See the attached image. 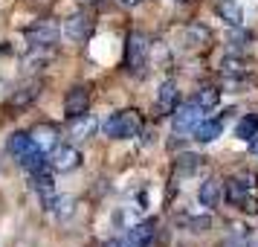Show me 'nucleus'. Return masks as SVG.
Masks as SVG:
<instances>
[{"instance_id": "obj_1", "label": "nucleus", "mask_w": 258, "mask_h": 247, "mask_svg": "<svg viewBox=\"0 0 258 247\" xmlns=\"http://www.w3.org/2000/svg\"><path fill=\"white\" fill-rule=\"evenodd\" d=\"M142 131V117L137 111H119L105 122V134L110 140H134Z\"/></svg>"}, {"instance_id": "obj_2", "label": "nucleus", "mask_w": 258, "mask_h": 247, "mask_svg": "<svg viewBox=\"0 0 258 247\" xmlns=\"http://www.w3.org/2000/svg\"><path fill=\"white\" fill-rule=\"evenodd\" d=\"M203 114H206V111L198 108L195 102H188V105H183V108H174V114H171V128H174V134H188V131H195Z\"/></svg>"}, {"instance_id": "obj_3", "label": "nucleus", "mask_w": 258, "mask_h": 247, "mask_svg": "<svg viewBox=\"0 0 258 247\" xmlns=\"http://www.w3.org/2000/svg\"><path fill=\"white\" fill-rule=\"evenodd\" d=\"M58 38H61V29L52 24V21H41V24L26 29V41H29L32 47H55Z\"/></svg>"}, {"instance_id": "obj_4", "label": "nucleus", "mask_w": 258, "mask_h": 247, "mask_svg": "<svg viewBox=\"0 0 258 247\" xmlns=\"http://www.w3.org/2000/svg\"><path fill=\"white\" fill-rule=\"evenodd\" d=\"M49 166L58 172H76L82 166V152L76 145H55L49 152Z\"/></svg>"}, {"instance_id": "obj_5", "label": "nucleus", "mask_w": 258, "mask_h": 247, "mask_svg": "<svg viewBox=\"0 0 258 247\" xmlns=\"http://www.w3.org/2000/svg\"><path fill=\"white\" fill-rule=\"evenodd\" d=\"M145 59H148V38L142 32H134L128 35V47H125V64L131 70H140L145 67Z\"/></svg>"}, {"instance_id": "obj_6", "label": "nucleus", "mask_w": 258, "mask_h": 247, "mask_svg": "<svg viewBox=\"0 0 258 247\" xmlns=\"http://www.w3.org/2000/svg\"><path fill=\"white\" fill-rule=\"evenodd\" d=\"M87 111H90V87L79 84V87L67 90V99H64V114L73 119V117H79V114H87Z\"/></svg>"}, {"instance_id": "obj_7", "label": "nucleus", "mask_w": 258, "mask_h": 247, "mask_svg": "<svg viewBox=\"0 0 258 247\" xmlns=\"http://www.w3.org/2000/svg\"><path fill=\"white\" fill-rule=\"evenodd\" d=\"M64 35L76 41V44H84V41H90L93 35V21L87 18V15H73L67 18V24H64Z\"/></svg>"}, {"instance_id": "obj_8", "label": "nucleus", "mask_w": 258, "mask_h": 247, "mask_svg": "<svg viewBox=\"0 0 258 247\" xmlns=\"http://www.w3.org/2000/svg\"><path fill=\"white\" fill-rule=\"evenodd\" d=\"M252 186H255V183H246V180H238V177L226 180V201L235 204V207L252 210V207H249V204H252Z\"/></svg>"}, {"instance_id": "obj_9", "label": "nucleus", "mask_w": 258, "mask_h": 247, "mask_svg": "<svg viewBox=\"0 0 258 247\" xmlns=\"http://www.w3.org/2000/svg\"><path fill=\"white\" fill-rule=\"evenodd\" d=\"M96 128H99V122H96L93 114H79V117H73L70 125H67L73 140H90L96 134Z\"/></svg>"}, {"instance_id": "obj_10", "label": "nucleus", "mask_w": 258, "mask_h": 247, "mask_svg": "<svg viewBox=\"0 0 258 247\" xmlns=\"http://www.w3.org/2000/svg\"><path fill=\"white\" fill-rule=\"evenodd\" d=\"M154 221H142L137 227H131V233L122 238V247H148L154 241Z\"/></svg>"}, {"instance_id": "obj_11", "label": "nucleus", "mask_w": 258, "mask_h": 247, "mask_svg": "<svg viewBox=\"0 0 258 247\" xmlns=\"http://www.w3.org/2000/svg\"><path fill=\"white\" fill-rule=\"evenodd\" d=\"M29 134H32L35 145L38 149H44V152H52V149L58 145V128H55L52 122H41V125H35Z\"/></svg>"}, {"instance_id": "obj_12", "label": "nucleus", "mask_w": 258, "mask_h": 247, "mask_svg": "<svg viewBox=\"0 0 258 247\" xmlns=\"http://www.w3.org/2000/svg\"><path fill=\"white\" fill-rule=\"evenodd\" d=\"M6 149H9V154H12L15 160H21L26 152L35 149V140H32V134H26V131H15L12 137L6 140Z\"/></svg>"}, {"instance_id": "obj_13", "label": "nucleus", "mask_w": 258, "mask_h": 247, "mask_svg": "<svg viewBox=\"0 0 258 247\" xmlns=\"http://www.w3.org/2000/svg\"><path fill=\"white\" fill-rule=\"evenodd\" d=\"M215 9H218L223 24H229V26H241V21H244V9H241L238 0H218Z\"/></svg>"}, {"instance_id": "obj_14", "label": "nucleus", "mask_w": 258, "mask_h": 247, "mask_svg": "<svg viewBox=\"0 0 258 247\" xmlns=\"http://www.w3.org/2000/svg\"><path fill=\"white\" fill-rule=\"evenodd\" d=\"M221 73L229 79V82H241V79L249 76V67H246L244 59H238V56H226V59L221 61Z\"/></svg>"}, {"instance_id": "obj_15", "label": "nucleus", "mask_w": 258, "mask_h": 247, "mask_svg": "<svg viewBox=\"0 0 258 247\" xmlns=\"http://www.w3.org/2000/svg\"><path fill=\"white\" fill-rule=\"evenodd\" d=\"M177 108V84L174 82H163L157 90V111L160 114H174Z\"/></svg>"}, {"instance_id": "obj_16", "label": "nucleus", "mask_w": 258, "mask_h": 247, "mask_svg": "<svg viewBox=\"0 0 258 247\" xmlns=\"http://www.w3.org/2000/svg\"><path fill=\"white\" fill-rule=\"evenodd\" d=\"M183 41H186V47H191V50H200V47H209V29L206 26H198V24H191V26H186L183 32Z\"/></svg>"}, {"instance_id": "obj_17", "label": "nucleus", "mask_w": 258, "mask_h": 247, "mask_svg": "<svg viewBox=\"0 0 258 247\" xmlns=\"http://www.w3.org/2000/svg\"><path fill=\"white\" fill-rule=\"evenodd\" d=\"M221 119H203V122H198V128H195V140L200 142H215L218 137H221Z\"/></svg>"}, {"instance_id": "obj_18", "label": "nucleus", "mask_w": 258, "mask_h": 247, "mask_svg": "<svg viewBox=\"0 0 258 247\" xmlns=\"http://www.w3.org/2000/svg\"><path fill=\"white\" fill-rule=\"evenodd\" d=\"M32 186L38 189V195H41L44 201H49L52 195H55V180H52V175H49L47 169L32 172Z\"/></svg>"}, {"instance_id": "obj_19", "label": "nucleus", "mask_w": 258, "mask_h": 247, "mask_svg": "<svg viewBox=\"0 0 258 247\" xmlns=\"http://www.w3.org/2000/svg\"><path fill=\"white\" fill-rule=\"evenodd\" d=\"M198 201H200V207H206V210L218 207V201H221V183L218 180H206L198 189Z\"/></svg>"}, {"instance_id": "obj_20", "label": "nucleus", "mask_w": 258, "mask_h": 247, "mask_svg": "<svg viewBox=\"0 0 258 247\" xmlns=\"http://www.w3.org/2000/svg\"><path fill=\"white\" fill-rule=\"evenodd\" d=\"M38 93H41V84H38V82L26 84V87H21L18 93H12V99H9V108H26L32 99H38Z\"/></svg>"}, {"instance_id": "obj_21", "label": "nucleus", "mask_w": 258, "mask_h": 247, "mask_svg": "<svg viewBox=\"0 0 258 247\" xmlns=\"http://www.w3.org/2000/svg\"><path fill=\"white\" fill-rule=\"evenodd\" d=\"M255 134H258V114H246V117L235 125V137H238V140L249 142Z\"/></svg>"}, {"instance_id": "obj_22", "label": "nucleus", "mask_w": 258, "mask_h": 247, "mask_svg": "<svg viewBox=\"0 0 258 247\" xmlns=\"http://www.w3.org/2000/svg\"><path fill=\"white\" fill-rule=\"evenodd\" d=\"M191 102L198 108H203V111H212V108L221 102V90H218V87H200L198 96H195Z\"/></svg>"}, {"instance_id": "obj_23", "label": "nucleus", "mask_w": 258, "mask_h": 247, "mask_svg": "<svg viewBox=\"0 0 258 247\" xmlns=\"http://www.w3.org/2000/svg\"><path fill=\"white\" fill-rule=\"evenodd\" d=\"M18 163L24 166V169H29V172H38V169H44V149H32V152H26Z\"/></svg>"}, {"instance_id": "obj_24", "label": "nucleus", "mask_w": 258, "mask_h": 247, "mask_svg": "<svg viewBox=\"0 0 258 247\" xmlns=\"http://www.w3.org/2000/svg\"><path fill=\"white\" fill-rule=\"evenodd\" d=\"M198 169H200V157L198 154H183V157H177V172L191 175V172H198Z\"/></svg>"}, {"instance_id": "obj_25", "label": "nucleus", "mask_w": 258, "mask_h": 247, "mask_svg": "<svg viewBox=\"0 0 258 247\" xmlns=\"http://www.w3.org/2000/svg\"><path fill=\"white\" fill-rule=\"evenodd\" d=\"M47 61H49V53H44V47H35V53H29L24 59V64L29 70H38V67H44Z\"/></svg>"}, {"instance_id": "obj_26", "label": "nucleus", "mask_w": 258, "mask_h": 247, "mask_svg": "<svg viewBox=\"0 0 258 247\" xmlns=\"http://www.w3.org/2000/svg\"><path fill=\"white\" fill-rule=\"evenodd\" d=\"M209 215H200V218H188V227L195 230V233H203V230H209Z\"/></svg>"}, {"instance_id": "obj_27", "label": "nucleus", "mask_w": 258, "mask_h": 247, "mask_svg": "<svg viewBox=\"0 0 258 247\" xmlns=\"http://www.w3.org/2000/svg\"><path fill=\"white\" fill-rule=\"evenodd\" d=\"M249 152H252V154H255V157H258V134H255V137H252V140H249Z\"/></svg>"}, {"instance_id": "obj_28", "label": "nucleus", "mask_w": 258, "mask_h": 247, "mask_svg": "<svg viewBox=\"0 0 258 247\" xmlns=\"http://www.w3.org/2000/svg\"><path fill=\"white\" fill-rule=\"evenodd\" d=\"M119 3H122V6H128V9H131V6H140V3H145V0H119Z\"/></svg>"}]
</instances>
